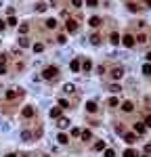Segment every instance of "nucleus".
I'll list each match as a JSON object with an SVG mask.
<instances>
[{
  "instance_id": "10",
  "label": "nucleus",
  "mask_w": 151,
  "mask_h": 157,
  "mask_svg": "<svg viewBox=\"0 0 151 157\" xmlns=\"http://www.w3.org/2000/svg\"><path fill=\"white\" fill-rule=\"evenodd\" d=\"M111 75H113V80H120L122 75H124V67H116V69L111 71Z\"/></svg>"
},
{
  "instance_id": "49",
  "label": "nucleus",
  "mask_w": 151,
  "mask_h": 157,
  "mask_svg": "<svg viewBox=\"0 0 151 157\" xmlns=\"http://www.w3.org/2000/svg\"><path fill=\"white\" fill-rule=\"evenodd\" d=\"M51 2H55V0H51Z\"/></svg>"
},
{
  "instance_id": "30",
  "label": "nucleus",
  "mask_w": 151,
  "mask_h": 157,
  "mask_svg": "<svg viewBox=\"0 0 151 157\" xmlns=\"http://www.w3.org/2000/svg\"><path fill=\"white\" fill-rule=\"evenodd\" d=\"M118 105H120V101H118L116 96H111L109 99V107H118Z\"/></svg>"
},
{
  "instance_id": "46",
  "label": "nucleus",
  "mask_w": 151,
  "mask_h": 157,
  "mask_svg": "<svg viewBox=\"0 0 151 157\" xmlns=\"http://www.w3.org/2000/svg\"><path fill=\"white\" fill-rule=\"evenodd\" d=\"M4 157H17V155H15V153H9V155H4Z\"/></svg>"
},
{
  "instance_id": "13",
  "label": "nucleus",
  "mask_w": 151,
  "mask_h": 157,
  "mask_svg": "<svg viewBox=\"0 0 151 157\" xmlns=\"http://www.w3.org/2000/svg\"><path fill=\"white\" fill-rule=\"evenodd\" d=\"M44 25H46L48 29H55V27H57V19H46Z\"/></svg>"
},
{
  "instance_id": "44",
  "label": "nucleus",
  "mask_w": 151,
  "mask_h": 157,
  "mask_svg": "<svg viewBox=\"0 0 151 157\" xmlns=\"http://www.w3.org/2000/svg\"><path fill=\"white\" fill-rule=\"evenodd\" d=\"M4 61H7V57H4V55H0V65H4Z\"/></svg>"
},
{
  "instance_id": "32",
  "label": "nucleus",
  "mask_w": 151,
  "mask_h": 157,
  "mask_svg": "<svg viewBox=\"0 0 151 157\" xmlns=\"http://www.w3.org/2000/svg\"><path fill=\"white\" fill-rule=\"evenodd\" d=\"M19 44L25 48V46H30V40H28V38H21V40H19Z\"/></svg>"
},
{
  "instance_id": "3",
  "label": "nucleus",
  "mask_w": 151,
  "mask_h": 157,
  "mask_svg": "<svg viewBox=\"0 0 151 157\" xmlns=\"http://www.w3.org/2000/svg\"><path fill=\"white\" fill-rule=\"evenodd\" d=\"M122 44L126 46V48H132V46H134V38H132L130 34H126V36L122 38Z\"/></svg>"
},
{
  "instance_id": "19",
  "label": "nucleus",
  "mask_w": 151,
  "mask_h": 157,
  "mask_svg": "<svg viewBox=\"0 0 151 157\" xmlns=\"http://www.w3.org/2000/svg\"><path fill=\"white\" fill-rule=\"evenodd\" d=\"M59 115H61V107H53V109H51V117H55V120H57Z\"/></svg>"
},
{
  "instance_id": "48",
  "label": "nucleus",
  "mask_w": 151,
  "mask_h": 157,
  "mask_svg": "<svg viewBox=\"0 0 151 157\" xmlns=\"http://www.w3.org/2000/svg\"><path fill=\"white\" fill-rule=\"evenodd\" d=\"M141 157H149V155H141Z\"/></svg>"
},
{
  "instance_id": "14",
  "label": "nucleus",
  "mask_w": 151,
  "mask_h": 157,
  "mask_svg": "<svg viewBox=\"0 0 151 157\" xmlns=\"http://www.w3.org/2000/svg\"><path fill=\"white\" fill-rule=\"evenodd\" d=\"M124 140H126L128 145H134V143H137V134H126V136H124Z\"/></svg>"
},
{
  "instance_id": "40",
  "label": "nucleus",
  "mask_w": 151,
  "mask_h": 157,
  "mask_svg": "<svg viewBox=\"0 0 151 157\" xmlns=\"http://www.w3.org/2000/svg\"><path fill=\"white\" fill-rule=\"evenodd\" d=\"M149 153H151V143L145 145V155H149Z\"/></svg>"
},
{
  "instance_id": "43",
  "label": "nucleus",
  "mask_w": 151,
  "mask_h": 157,
  "mask_svg": "<svg viewBox=\"0 0 151 157\" xmlns=\"http://www.w3.org/2000/svg\"><path fill=\"white\" fill-rule=\"evenodd\" d=\"M7 73V67H4V65H0V75H4Z\"/></svg>"
},
{
  "instance_id": "34",
  "label": "nucleus",
  "mask_w": 151,
  "mask_h": 157,
  "mask_svg": "<svg viewBox=\"0 0 151 157\" xmlns=\"http://www.w3.org/2000/svg\"><path fill=\"white\" fill-rule=\"evenodd\" d=\"M57 42H59V44H65V42H67V38H65V36H63V34H61V36H59V38H57Z\"/></svg>"
},
{
  "instance_id": "26",
  "label": "nucleus",
  "mask_w": 151,
  "mask_h": 157,
  "mask_svg": "<svg viewBox=\"0 0 151 157\" xmlns=\"http://www.w3.org/2000/svg\"><path fill=\"white\" fill-rule=\"evenodd\" d=\"M137 42H139V44H145V42H147V36H145V34H139V36H137Z\"/></svg>"
},
{
  "instance_id": "2",
  "label": "nucleus",
  "mask_w": 151,
  "mask_h": 157,
  "mask_svg": "<svg viewBox=\"0 0 151 157\" xmlns=\"http://www.w3.org/2000/svg\"><path fill=\"white\" fill-rule=\"evenodd\" d=\"M65 29L69 31V34H76V31H78V23H76L74 19H67L65 21Z\"/></svg>"
},
{
  "instance_id": "28",
  "label": "nucleus",
  "mask_w": 151,
  "mask_h": 157,
  "mask_svg": "<svg viewBox=\"0 0 151 157\" xmlns=\"http://www.w3.org/2000/svg\"><path fill=\"white\" fill-rule=\"evenodd\" d=\"M42 50H44V44H42V42L34 44V52H42Z\"/></svg>"
},
{
  "instance_id": "21",
  "label": "nucleus",
  "mask_w": 151,
  "mask_h": 157,
  "mask_svg": "<svg viewBox=\"0 0 151 157\" xmlns=\"http://www.w3.org/2000/svg\"><path fill=\"white\" fill-rule=\"evenodd\" d=\"M82 69H84V71H90V69H93V63H90L88 59H86V61H82Z\"/></svg>"
},
{
  "instance_id": "24",
  "label": "nucleus",
  "mask_w": 151,
  "mask_h": 157,
  "mask_svg": "<svg viewBox=\"0 0 151 157\" xmlns=\"http://www.w3.org/2000/svg\"><path fill=\"white\" fill-rule=\"evenodd\" d=\"M90 42H93V44L97 46V44L101 42V36H99V34H93V36H90Z\"/></svg>"
},
{
  "instance_id": "15",
  "label": "nucleus",
  "mask_w": 151,
  "mask_h": 157,
  "mask_svg": "<svg viewBox=\"0 0 151 157\" xmlns=\"http://www.w3.org/2000/svg\"><path fill=\"white\" fill-rule=\"evenodd\" d=\"M88 23H90V27H99L101 25V17H90Z\"/></svg>"
},
{
  "instance_id": "7",
  "label": "nucleus",
  "mask_w": 151,
  "mask_h": 157,
  "mask_svg": "<svg viewBox=\"0 0 151 157\" xmlns=\"http://www.w3.org/2000/svg\"><path fill=\"white\" fill-rule=\"evenodd\" d=\"M34 107H23V111H21V115L23 117H34Z\"/></svg>"
},
{
  "instance_id": "5",
  "label": "nucleus",
  "mask_w": 151,
  "mask_h": 157,
  "mask_svg": "<svg viewBox=\"0 0 151 157\" xmlns=\"http://www.w3.org/2000/svg\"><path fill=\"white\" fill-rule=\"evenodd\" d=\"M145 130H147V128H145L143 122H137V124H134V134H145Z\"/></svg>"
},
{
  "instance_id": "20",
  "label": "nucleus",
  "mask_w": 151,
  "mask_h": 157,
  "mask_svg": "<svg viewBox=\"0 0 151 157\" xmlns=\"http://www.w3.org/2000/svg\"><path fill=\"white\" fill-rule=\"evenodd\" d=\"M46 9H48V7H46V2H38V4H36V10H38V13H44Z\"/></svg>"
},
{
  "instance_id": "8",
  "label": "nucleus",
  "mask_w": 151,
  "mask_h": 157,
  "mask_svg": "<svg viewBox=\"0 0 151 157\" xmlns=\"http://www.w3.org/2000/svg\"><path fill=\"white\" fill-rule=\"evenodd\" d=\"M132 109H134V105H132L130 101H124V103H122V111H124V113H130Z\"/></svg>"
},
{
  "instance_id": "38",
  "label": "nucleus",
  "mask_w": 151,
  "mask_h": 157,
  "mask_svg": "<svg viewBox=\"0 0 151 157\" xmlns=\"http://www.w3.org/2000/svg\"><path fill=\"white\" fill-rule=\"evenodd\" d=\"M145 128H151V115L145 117Z\"/></svg>"
},
{
  "instance_id": "1",
  "label": "nucleus",
  "mask_w": 151,
  "mask_h": 157,
  "mask_svg": "<svg viewBox=\"0 0 151 157\" xmlns=\"http://www.w3.org/2000/svg\"><path fill=\"white\" fill-rule=\"evenodd\" d=\"M57 75H59V69L55 67V65H48L44 71H42V78L44 80H57Z\"/></svg>"
},
{
  "instance_id": "31",
  "label": "nucleus",
  "mask_w": 151,
  "mask_h": 157,
  "mask_svg": "<svg viewBox=\"0 0 151 157\" xmlns=\"http://www.w3.org/2000/svg\"><path fill=\"white\" fill-rule=\"evenodd\" d=\"M72 4H74L76 9H80V7H82V4H84V0H72Z\"/></svg>"
},
{
  "instance_id": "42",
  "label": "nucleus",
  "mask_w": 151,
  "mask_h": 157,
  "mask_svg": "<svg viewBox=\"0 0 151 157\" xmlns=\"http://www.w3.org/2000/svg\"><path fill=\"white\" fill-rule=\"evenodd\" d=\"M4 27H7V21H2V19H0V31H2Z\"/></svg>"
},
{
  "instance_id": "25",
  "label": "nucleus",
  "mask_w": 151,
  "mask_h": 157,
  "mask_svg": "<svg viewBox=\"0 0 151 157\" xmlns=\"http://www.w3.org/2000/svg\"><path fill=\"white\" fill-rule=\"evenodd\" d=\"M143 73L145 75H151V63H145L143 65Z\"/></svg>"
},
{
  "instance_id": "12",
  "label": "nucleus",
  "mask_w": 151,
  "mask_h": 157,
  "mask_svg": "<svg viewBox=\"0 0 151 157\" xmlns=\"http://www.w3.org/2000/svg\"><path fill=\"white\" fill-rule=\"evenodd\" d=\"M86 111H88V113H95V111H97V103H95V101H88V103H86Z\"/></svg>"
},
{
  "instance_id": "27",
  "label": "nucleus",
  "mask_w": 151,
  "mask_h": 157,
  "mask_svg": "<svg viewBox=\"0 0 151 157\" xmlns=\"http://www.w3.org/2000/svg\"><path fill=\"white\" fill-rule=\"evenodd\" d=\"M59 107H61V109H67V107H69V101H67V99H61V101H59Z\"/></svg>"
},
{
  "instance_id": "11",
  "label": "nucleus",
  "mask_w": 151,
  "mask_h": 157,
  "mask_svg": "<svg viewBox=\"0 0 151 157\" xmlns=\"http://www.w3.org/2000/svg\"><path fill=\"white\" fill-rule=\"evenodd\" d=\"M21 138H23V140H25V143H30V140H32V138H34V134H32V132H30V130H23V132H21Z\"/></svg>"
},
{
  "instance_id": "17",
  "label": "nucleus",
  "mask_w": 151,
  "mask_h": 157,
  "mask_svg": "<svg viewBox=\"0 0 151 157\" xmlns=\"http://www.w3.org/2000/svg\"><path fill=\"white\" fill-rule=\"evenodd\" d=\"M105 147H107V145H105V140H97V143H95V147H93V149H95V151H103Z\"/></svg>"
},
{
  "instance_id": "47",
  "label": "nucleus",
  "mask_w": 151,
  "mask_h": 157,
  "mask_svg": "<svg viewBox=\"0 0 151 157\" xmlns=\"http://www.w3.org/2000/svg\"><path fill=\"white\" fill-rule=\"evenodd\" d=\"M145 4H147V7H151V0H145Z\"/></svg>"
},
{
  "instance_id": "37",
  "label": "nucleus",
  "mask_w": 151,
  "mask_h": 157,
  "mask_svg": "<svg viewBox=\"0 0 151 157\" xmlns=\"http://www.w3.org/2000/svg\"><path fill=\"white\" fill-rule=\"evenodd\" d=\"M80 132H82L80 128H72V136H80Z\"/></svg>"
},
{
  "instance_id": "22",
  "label": "nucleus",
  "mask_w": 151,
  "mask_h": 157,
  "mask_svg": "<svg viewBox=\"0 0 151 157\" xmlns=\"http://www.w3.org/2000/svg\"><path fill=\"white\" fill-rule=\"evenodd\" d=\"M57 140H59V143H61V145H67V143H69V138H67V134H63V132H61V134H59V138H57Z\"/></svg>"
},
{
  "instance_id": "9",
  "label": "nucleus",
  "mask_w": 151,
  "mask_h": 157,
  "mask_svg": "<svg viewBox=\"0 0 151 157\" xmlns=\"http://www.w3.org/2000/svg\"><path fill=\"white\" fill-rule=\"evenodd\" d=\"M57 126L61 128V130L67 128V126H69V120H67V117H57Z\"/></svg>"
},
{
  "instance_id": "4",
  "label": "nucleus",
  "mask_w": 151,
  "mask_h": 157,
  "mask_svg": "<svg viewBox=\"0 0 151 157\" xmlns=\"http://www.w3.org/2000/svg\"><path fill=\"white\" fill-rule=\"evenodd\" d=\"M19 94H21V90H17V88H11V90H7V94H4V96H7L9 101H15Z\"/></svg>"
},
{
  "instance_id": "16",
  "label": "nucleus",
  "mask_w": 151,
  "mask_h": 157,
  "mask_svg": "<svg viewBox=\"0 0 151 157\" xmlns=\"http://www.w3.org/2000/svg\"><path fill=\"white\" fill-rule=\"evenodd\" d=\"M80 136H82V140H90V138H93V132H90V130H82Z\"/></svg>"
},
{
  "instance_id": "41",
  "label": "nucleus",
  "mask_w": 151,
  "mask_h": 157,
  "mask_svg": "<svg viewBox=\"0 0 151 157\" xmlns=\"http://www.w3.org/2000/svg\"><path fill=\"white\" fill-rule=\"evenodd\" d=\"M86 7H97V0H86Z\"/></svg>"
},
{
  "instance_id": "35",
  "label": "nucleus",
  "mask_w": 151,
  "mask_h": 157,
  "mask_svg": "<svg viewBox=\"0 0 151 157\" xmlns=\"http://www.w3.org/2000/svg\"><path fill=\"white\" fill-rule=\"evenodd\" d=\"M109 90H111V92H120L122 88H120V86H118V84H111V88H109Z\"/></svg>"
},
{
  "instance_id": "36",
  "label": "nucleus",
  "mask_w": 151,
  "mask_h": 157,
  "mask_svg": "<svg viewBox=\"0 0 151 157\" xmlns=\"http://www.w3.org/2000/svg\"><path fill=\"white\" fill-rule=\"evenodd\" d=\"M7 23H9V25H17V19H15V17H13V15H11V17H9V21H7Z\"/></svg>"
},
{
  "instance_id": "39",
  "label": "nucleus",
  "mask_w": 151,
  "mask_h": 157,
  "mask_svg": "<svg viewBox=\"0 0 151 157\" xmlns=\"http://www.w3.org/2000/svg\"><path fill=\"white\" fill-rule=\"evenodd\" d=\"M105 157H116V153H113L111 149H105Z\"/></svg>"
},
{
  "instance_id": "23",
  "label": "nucleus",
  "mask_w": 151,
  "mask_h": 157,
  "mask_svg": "<svg viewBox=\"0 0 151 157\" xmlns=\"http://www.w3.org/2000/svg\"><path fill=\"white\" fill-rule=\"evenodd\" d=\"M109 40H111V44H120V36H118L116 31H113V34L109 36Z\"/></svg>"
},
{
  "instance_id": "29",
  "label": "nucleus",
  "mask_w": 151,
  "mask_h": 157,
  "mask_svg": "<svg viewBox=\"0 0 151 157\" xmlns=\"http://www.w3.org/2000/svg\"><path fill=\"white\" fill-rule=\"evenodd\" d=\"M63 90H65L67 94H72L74 90H76V86H74V84H65V88H63Z\"/></svg>"
},
{
  "instance_id": "18",
  "label": "nucleus",
  "mask_w": 151,
  "mask_h": 157,
  "mask_svg": "<svg viewBox=\"0 0 151 157\" xmlns=\"http://www.w3.org/2000/svg\"><path fill=\"white\" fill-rule=\"evenodd\" d=\"M28 31H30V25H28V23H21V25H19V34H21V36H25Z\"/></svg>"
},
{
  "instance_id": "6",
  "label": "nucleus",
  "mask_w": 151,
  "mask_h": 157,
  "mask_svg": "<svg viewBox=\"0 0 151 157\" xmlns=\"http://www.w3.org/2000/svg\"><path fill=\"white\" fill-rule=\"evenodd\" d=\"M69 67H72V71H76V73H78V71H80V69H82V63H80V61H78V59H74V61H72V63H69Z\"/></svg>"
},
{
  "instance_id": "45",
  "label": "nucleus",
  "mask_w": 151,
  "mask_h": 157,
  "mask_svg": "<svg viewBox=\"0 0 151 157\" xmlns=\"http://www.w3.org/2000/svg\"><path fill=\"white\" fill-rule=\"evenodd\" d=\"M147 61H149V63H151V50H149V52H147Z\"/></svg>"
},
{
  "instance_id": "33",
  "label": "nucleus",
  "mask_w": 151,
  "mask_h": 157,
  "mask_svg": "<svg viewBox=\"0 0 151 157\" xmlns=\"http://www.w3.org/2000/svg\"><path fill=\"white\" fill-rule=\"evenodd\" d=\"M124 157H137V153H134V151H132V149H128V151H126V153H124Z\"/></svg>"
}]
</instances>
